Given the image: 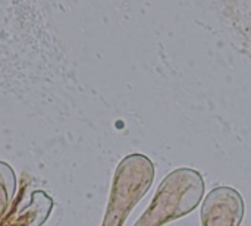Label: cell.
Here are the masks:
<instances>
[{"label": "cell", "mask_w": 251, "mask_h": 226, "mask_svg": "<svg viewBox=\"0 0 251 226\" xmlns=\"http://www.w3.org/2000/svg\"><path fill=\"white\" fill-rule=\"evenodd\" d=\"M206 190L204 178L191 168H179L160 182L149 209L134 226H165L197 209Z\"/></svg>", "instance_id": "1"}, {"label": "cell", "mask_w": 251, "mask_h": 226, "mask_svg": "<svg viewBox=\"0 0 251 226\" xmlns=\"http://www.w3.org/2000/svg\"><path fill=\"white\" fill-rule=\"evenodd\" d=\"M154 165L141 153H132L118 165L103 226H124L154 181Z\"/></svg>", "instance_id": "2"}, {"label": "cell", "mask_w": 251, "mask_h": 226, "mask_svg": "<svg viewBox=\"0 0 251 226\" xmlns=\"http://www.w3.org/2000/svg\"><path fill=\"white\" fill-rule=\"evenodd\" d=\"M244 199L232 187L213 188L201 206V226H241L244 219Z\"/></svg>", "instance_id": "3"}, {"label": "cell", "mask_w": 251, "mask_h": 226, "mask_svg": "<svg viewBox=\"0 0 251 226\" xmlns=\"http://www.w3.org/2000/svg\"><path fill=\"white\" fill-rule=\"evenodd\" d=\"M15 193V174L12 168L0 162V219L6 213Z\"/></svg>", "instance_id": "4"}]
</instances>
